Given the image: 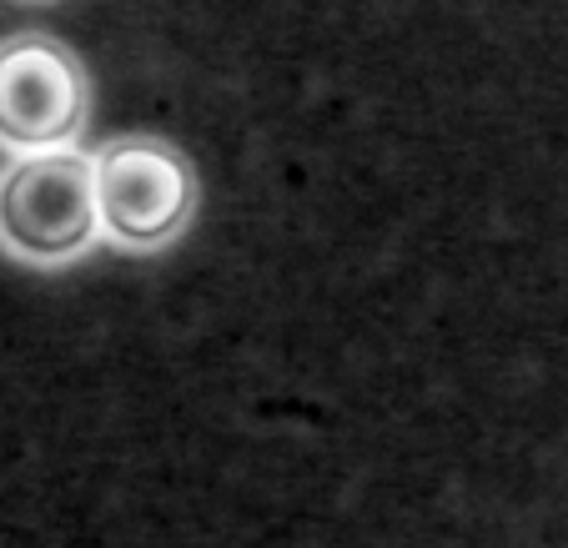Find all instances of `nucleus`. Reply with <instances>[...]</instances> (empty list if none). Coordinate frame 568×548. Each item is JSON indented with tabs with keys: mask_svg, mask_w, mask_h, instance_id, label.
Instances as JSON below:
<instances>
[{
	"mask_svg": "<svg viewBox=\"0 0 568 548\" xmlns=\"http://www.w3.org/2000/svg\"><path fill=\"white\" fill-rule=\"evenodd\" d=\"M101 232L97 151L51 146L0 166V252L26 267L81 262Z\"/></svg>",
	"mask_w": 568,
	"mask_h": 548,
	"instance_id": "f257e3e1",
	"label": "nucleus"
},
{
	"mask_svg": "<svg viewBox=\"0 0 568 548\" xmlns=\"http://www.w3.org/2000/svg\"><path fill=\"white\" fill-rule=\"evenodd\" d=\"M101 232L121 252H161L192 226L202 206V176L176 141L126 131L97 151Z\"/></svg>",
	"mask_w": 568,
	"mask_h": 548,
	"instance_id": "f03ea898",
	"label": "nucleus"
},
{
	"mask_svg": "<svg viewBox=\"0 0 568 548\" xmlns=\"http://www.w3.org/2000/svg\"><path fill=\"white\" fill-rule=\"evenodd\" d=\"M91 116V75L81 55L45 31L0 41V151L71 146Z\"/></svg>",
	"mask_w": 568,
	"mask_h": 548,
	"instance_id": "7ed1b4c3",
	"label": "nucleus"
}]
</instances>
